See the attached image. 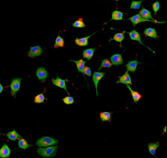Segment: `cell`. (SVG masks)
Masks as SVG:
<instances>
[{
	"label": "cell",
	"mask_w": 167,
	"mask_h": 158,
	"mask_svg": "<svg viewBox=\"0 0 167 158\" xmlns=\"http://www.w3.org/2000/svg\"><path fill=\"white\" fill-rule=\"evenodd\" d=\"M139 14L140 16L142 17L145 18V19H149L151 20V21H155V23L156 24H165V21H156V20L153 19V17L151 15V12L150 11H148V10H147L146 8H145L144 7H142L141 11H139Z\"/></svg>",
	"instance_id": "cell-5"
},
{
	"label": "cell",
	"mask_w": 167,
	"mask_h": 158,
	"mask_svg": "<svg viewBox=\"0 0 167 158\" xmlns=\"http://www.w3.org/2000/svg\"><path fill=\"white\" fill-rule=\"evenodd\" d=\"M67 81H68L67 79L63 80V79H60V78L58 77L57 75H56V79H52L53 84H54L55 86H57V87H59L60 88H63V89H64L65 91H66V92H67L68 94V92L67 91V88H66V82Z\"/></svg>",
	"instance_id": "cell-12"
},
{
	"label": "cell",
	"mask_w": 167,
	"mask_h": 158,
	"mask_svg": "<svg viewBox=\"0 0 167 158\" xmlns=\"http://www.w3.org/2000/svg\"><path fill=\"white\" fill-rule=\"evenodd\" d=\"M6 136L8 138V139H10V140L11 141L17 140L20 138H21V136L17 132L15 129H14L12 131H11V132L7 133H6Z\"/></svg>",
	"instance_id": "cell-21"
},
{
	"label": "cell",
	"mask_w": 167,
	"mask_h": 158,
	"mask_svg": "<svg viewBox=\"0 0 167 158\" xmlns=\"http://www.w3.org/2000/svg\"><path fill=\"white\" fill-rule=\"evenodd\" d=\"M123 12L118 11V10H115V11H114L112 13H111V18L110 19L109 21H122V20H123ZM109 21H108V22H109Z\"/></svg>",
	"instance_id": "cell-20"
},
{
	"label": "cell",
	"mask_w": 167,
	"mask_h": 158,
	"mask_svg": "<svg viewBox=\"0 0 167 158\" xmlns=\"http://www.w3.org/2000/svg\"><path fill=\"white\" fill-rule=\"evenodd\" d=\"M139 63H138L136 60H135L130 61V62H128L127 63H126V66H126V69H127L128 71L134 72V71L136 70L137 66H138V64H139Z\"/></svg>",
	"instance_id": "cell-19"
},
{
	"label": "cell",
	"mask_w": 167,
	"mask_h": 158,
	"mask_svg": "<svg viewBox=\"0 0 167 158\" xmlns=\"http://www.w3.org/2000/svg\"><path fill=\"white\" fill-rule=\"evenodd\" d=\"M3 90H4V87H3V86L2 85L1 83H0V94H1V93L2 92Z\"/></svg>",
	"instance_id": "cell-34"
},
{
	"label": "cell",
	"mask_w": 167,
	"mask_h": 158,
	"mask_svg": "<svg viewBox=\"0 0 167 158\" xmlns=\"http://www.w3.org/2000/svg\"><path fill=\"white\" fill-rule=\"evenodd\" d=\"M58 145H51L47 147H39L37 149V153L42 157H53L56 154Z\"/></svg>",
	"instance_id": "cell-1"
},
{
	"label": "cell",
	"mask_w": 167,
	"mask_h": 158,
	"mask_svg": "<svg viewBox=\"0 0 167 158\" xmlns=\"http://www.w3.org/2000/svg\"><path fill=\"white\" fill-rule=\"evenodd\" d=\"M166 126H165L164 129H163V133H166Z\"/></svg>",
	"instance_id": "cell-35"
},
{
	"label": "cell",
	"mask_w": 167,
	"mask_h": 158,
	"mask_svg": "<svg viewBox=\"0 0 167 158\" xmlns=\"http://www.w3.org/2000/svg\"><path fill=\"white\" fill-rule=\"evenodd\" d=\"M84 74L86 75L87 76H92V72H91V68L88 67V66H84Z\"/></svg>",
	"instance_id": "cell-33"
},
{
	"label": "cell",
	"mask_w": 167,
	"mask_h": 158,
	"mask_svg": "<svg viewBox=\"0 0 167 158\" xmlns=\"http://www.w3.org/2000/svg\"><path fill=\"white\" fill-rule=\"evenodd\" d=\"M142 2L143 0H140V1H134V0H133L131 2V6H130V8L131 9H139Z\"/></svg>",
	"instance_id": "cell-29"
},
{
	"label": "cell",
	"mask_w": 167,
	"mask_h": 158,
	"mask_svg": "<svg viewBox=\"0 0 167 158\" xmlns=\"http://www.w3.org/2000/svg\"><path fill=\"white\" fill-rule=\"evenodd\" d=\"M118 81H117L116 84H130L132 85V80L130 78V75H129L128 71H126L122 76H118Z\"/></svg>",
	"instance_id": "cell-9"
},
{
	"label": "cell",
	"mask_w": 167,
	"mask_h": 158,
	"mask_svg": "<svg viewBox=\"0 0 167 158\" xmlns=\"http://www.w3.org/2000/svg\"><path fill=\"white\" fill-rule=\"evenodd\" d=\"M126 87H127L128 89L130 90V93H131L132 97H133V102H134V103H137L138 102V101H139L140 99H142V95L140 94H138L137 91H133V90L130 87V84H126Z\"/></svg>",
	"instance_id": "cell-18"
},
{
	"label": "cell",
	"mask_w": 167,
	"mask_h": 158,
	"mask_svg": "<svg viewBox=\"0 0 167 158\" xmlns=\"http://www.w3.org/2000/svg\"><path fill=\"white\" fill-rule=\"evenodd\" d=\"M127 20H130V21L132 22V24H133V26H136L137 24H139V23H142V22H153L155 23V21H151V20H149V19H145V18H143L141 16H140L139 14H136V15L131 17H129ZM156 24V23H155Z\"/></svg>",
	"instance_id": "cell-4"
},
{
	"label": "cell",
	"mask_w": 167,
	"mask_h": 158,
	"mask_svg": "<svg viewBox=\"0 0 167 158\" xmlns=\"http://www.w3.org/2000/svg\"><path fill=\"white\" fill-rule=\"evenodd\" d=\"M106 71H103V72H100V71H94L93 75V82L95 85V88H96V96H99V94H98V84H99V81L103 78V76L106 75Z\"/></svg>",
	"instance_id": "cell-6"
},
{
	"label": "cell",
	"mask_w": 167,
	"mask_h": 158,
	"mask_svg": "<svg viewBox=\"0 0 167 158\" xmlns=\"http://www.w3.org/2000/svg\"><path fill=\"white\" fill-rule=\"evenodd\" d=\"M43 52V49L41 48V46L37 45V46H34V47H31L30 50L28 52V56L29 57L32 58H35L36 56H41V54Z\"/></svg>",
	"instance_id": "cell-7"
},
{
	"label": "cell",
	"mask_w": 167,
	"mask_h": 158,
	"mask_svg": "<svg viewBox=\"0 0 167 158\" xmlns=\"http://www.w3.org/2000/svg\"><path fill=\"white\" fill-rule=\"evenodd\" d=\"M69 61H70V62H73V63H76L78 72L82 73L84 75V68L85 64H86V61L83 60H70Z\"/></svg>",
	"instance_id": "cell-17"
},
{
	"label": "cell",
	"mask_w": 167,
	"mask_h": 158,
	"mask_svg": "<svg viewBox=\"0 0 167 158\" xmlns=\"http://www.w3.org/2000/svg\"><path fill=\"white\" fill-rule=\"evenodd\" d=\"M64 39L60 36V34L58 35L57 37H56V40H55V43H54V48H63L64 47Z\"/></svg>",
	"instance_id": "cell-25"
},
{
	"label": "cell",
	"mask_w": 167,
	"mask_h": 158,
	"mask_svg": "<svg viewBox=\"0 0 167 158\" xmlns=\"http://www.w3.org/2000/svg\"><path fill=\"white\" fill-rule=\"evenodd\" d=\"M58 143V140L54 138L49 137V136H44L36 141V145L38 147H47V146L54 145Z\"/></svg>",
	"instance_id": "cell-2"
},
{
	"label": "cell",
	"mask_w": 167,
	"mask_h": 158,
	"mask_svg": "<svg viewBox=\"0 0 167 158\" xmlns=\"http://www.w3.org/2000/svg\"><path fill=\"white\" fill-rule=\"evenodd\" d=\"M72 26L73 27H76V28H84L86 26L84 23L83 18L80 17L76 21H75L74 23L72 24Z\"/></svg>",
	"instance_id": "cell-27"
},
{
	"label": "cell",
	"mask_w": 167,
	"mask_h": 158,
	"mask_svg": "<svg viewBox=\"0 0 167 158\" xmlns=\"http://www.w3.org/2000/svg\"><path fill=\"white\" fill-rule=\"evenodd\" d=\"M0 135H2V133L1 132H0Z\"/></svg>",
	"instance_id": "cell-37"
},
{
	"label": "cell",
	"mask_w": 167,
	"mask_h": 158,
	"mask_svg": "<svg viewBox=\"0 0 167 158\" xmlns=\"http://www.w3.org/2000/svg\"><path fill=\"white\" fill-rule=\"evenodd\" d=\"M11 150L8 146L7 144H3L2 147L0 148V157L1 158H8L10 157Z\"/></svg>",
	"instance_id": "cell-14"
},
{
	"label": "cell",
	"mask_w": 167,
	"mask_h": 158,
	"mask_svg": "<svg viewBox=\"0 0 167 158\" xmlns=\"http://www.w3.org/2000/svg\"><path fill=\"white\" fill-rule=\"evenodd\" d=\"M100 119L102 121H107V122H111V113L108 111H103L99 114Z\"/></svg>",
	"instance_id": "cell-22"
},
{
	"label": "cell",
	"mask_w": 167,
	"mask_h": 158,
	"mask_svg": "<svg viewBox=\"0 0 167 158\" xmlns=\"http://www.w3.org/2000/svg\"><path fill=\"white\" fill-rule=\"evenodd\" d=\"M125 33H126V31H123V33H116V34H115L114 36V37H113L111 40H115V41H118V42L121 43L125 38V36H124Z\"/></svg>",
	"instance_id": "cell-26"
},
{
	"label": "cell",
	"mask_w": 167,
	"mask_h": 158,
	"mask_svg": "<svg viewBox=\"0 0 167 158\" xmlns=\"http://www.w3.org/2000/svg\"><path fill=\"white\" fill-rule=\"evenodd\" d=\"M160 146V142H157L156 143H149L148 144V151H149L150 154L151 155L154 156L155 153H156V150L157 149V148Z\"/></svg>",
	"instance_id": "cell-24"
},
{
	"label": "cell",
	"mask_w": 167,
	"mask_h": 158,
	"mask_svg": "<svg viewBox=\"0 0 167 158\" xmlns=\"http://www.w3.org/2000/svg\"><path fill=\"white\" fill-rule=\"evenodd\" d=\"M32 145L28 144L27 142H26V140H25L23 138H20L19 139V142H18V147L20 148L23 149V150H26V149L32 147Z\"/></svg>",
	"instance_id": "cell-23"
},
{
	"label": "cell",
	"mask_w": 167,
	"mask_h": 158,
	"mask_svg": "<svg viewBox=\"0 0 167 158\" xmlns=\"http://www.w3.org/2000/svg\"><path fill=\"white\" fill-rule=\"evenodd\" d=\"M115 1H117V2H118V1H119V0H115Z\"/></svg>",
	"instance_id": "cell-36"
},
{
	"label": "cell",
	"mask_w": 167,
	"mask_h": 158,
	"mask_svg": "<svg viewBox=\"0 0 167 158\" xmlns=\"http://www.w3.org/2000/svg\"><path fill=\"white\" fill-rule=\"evenodd\" d=\"M36 76L40 81H45L48 79V72L45 68L39 67L36 70Z\"/></svg>",
	"instance_id": "cell-10"
},
{
	"label": "cell",
	"mask_w": 167,
	"mask_h": 158,
	"mask_svg": "<svg viewBox=\"0 0 167 158\" xmlns=\"http://www.w3.org/2000/svg\"><path fill=\"white\" fill-rule=\"evenodd\" d=\"M110 60H111V64L114 65L115 66H121V65L123 63V58H122V54H114V55L111 56Z\"/></svg>",
	"instance_id": "cell-13"
},
{
	"label": "cell",
	"mask_w": 167,
	"mask_h": 158,
	"mask_svg": "<svg viewBox=\"0 0 167 158\" xmlns=\"http://www.w3.org/2000/svg\"><path fill=\"white\" fill-rule=\"evenodd\" d=\"M97 50V48H88V49L84 50L83 51V58L87 60L88 61L91 60L93 57V54H94L95 51Z\"/></svg>",
	"instance_id": "cell-15"
},
{
	"label": "cell",
	"mask_w": 167,
	"mask_h": 158,
	"mask_svg": "<svg viewBox=\"0 0 167 158\" xmlns=\"http://www.w3.org/2000/svg\"><path fill=\"white\" fill-rule=\"evenodd\" d=\"M144 35L145 36L153 38V39H158L159 36L157 34L156 29L153 28H145L144 30Z\"/></svg>",
	"instance_id": "cell-16"
},
{
	"label": "cell",
	"mask_w": 167,
	"mask_h": 158,
	"mask_svg": "<svg viewBox=\"0 0 167 158\" xmlns=\"http://www.w3.org/2000/svg\"><path fill=\"white\" fill-rule=\"evenodd\" d=\"M112 64H111V61L109 60V59H105V60H102V63L101 66L98 69V71H99L100 69H103V68H111Z\"/></svg>",
	"instance_id": "cell-28"
},
{
	"label": "cell",
	"mask_w": 167,
	"mask_h": 158,
	"mask_svg": "<svg viewBox=\"0 0 167 158\" xmlns=\"http://www.w3.org/2000/svg\"><path fill=\"white\" fill-rule=\"evenodd\" d=\"M45 97L44 94H38L37 96H36V97H35L34 99V102L35 103H42L45 102Z\"/></svg>",
	"instance_id": "cell-30"
},
{
	"label": "cell",
	"mask_w": 167,
	"mask_h": 158,
	"mask_svg": "<svg viewBox=\"0 0 167 158\" xmlns=\"http://www.w3.org/2000/svg\"><path fill=\"white\" fill-rule=\"evenodd\" d=\"M129 36H130V39H131V40H133V41H138V43H140V44H141L144 45L145 47H146L147 48H148V49H149L150 51H153V50H151L150 48L147 47L146 45H145L144 43H142V40H141V36H140L139 33H138V32H137L136 30V29H133V30H132L131 32H130V33H129ZM153 53H155V52H154V51H153Z\"/></svg>",
	"instance_id": "cell-8"
},
{
	"label": "cell",
	"mask_w": 167,
	"mask_h": 158,
	"mask_svg": "<svg viewBox=\"0 0 167 158\" xmlns=\"http://www.w3.org/2000/svg\"><path fill=\"white\" fill-rule=\"evenodd\" d=\"M96 33H93V34L90 35V36H86V37H84V38H76V40H75V42H76V44L78 46H81V47H86V46L88 45V40H89L90 38L92 36H93V35L95 34Z\"/></svg>",
	"instance_id": "cell-11"
},
{
	"label": "cell",
	"mask_w": 167,
	"mask_h": 158,
	"mask_svg": "<svg viewBox=\"0 0 167 158\" xmlns=\"http://www.w3.org/2000/svg\"><path fill=\"white\" fill-rule=\"evenodd\" d=\"M21 81H22V78H17V79H13L11 80L10 88H11V96H14V97H16L17 93L20 91Z\"/></svg>",
	"instance_id": "cell-3"
},
{
	"label": "cell",
	"mask_w": 167,
	"mask_h": 158,
	"mask_svg": "<svg viewBox=\"0 0 167 158\" xmlns=\"http://www.w3.org/2000/svg\"><path fill=\"white\" fill-rule=\"evenodd\" d=\"M63 102L66 105H71L74 103V98L72 97V96H66L63 99Z\"/></svg>",
	"instance_id": "cell-31"
},
{
	"label": "cell",
	"mask_w": 167,
	"mask_h": 158,
	"mask_svg": "<svg viewBox=\"0 0 167 158\" xmlns=\"http://www.w3.org/2000/svg\"><path fill=\"white\" fill-rule=\"evenodd\" d=\"M152 8H153V11L154 12V14H157V11H159L160 8V4L159 2V1H157L155 2H153L152 4Z\"/></svg>",
	"instance_id": "cell-32"
}]
</instances>
